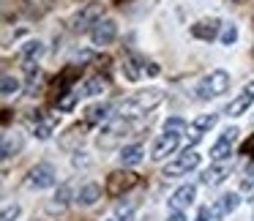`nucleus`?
Returning <instances> with one entry per match:
<instances>
[{"label": "nucleus", "mask_w": 254, "mask_h": 221, "mask_svg": "<svg viewBox=\"0 0 254 221\" xmlns=\"http://www.w3.org/2000/svg\"><path fill=\"white\" fill-rule=\"evenodd\" d=\"M161 101H164V90L159 88H148V90H139V93H134L131 99H126L121 104V115H142V112L153 110V107H159Z\"/></svg>", "instance_id": "1"}, {"label": "nucleus", "mask_w": 254, "mask_h": 221, "mask_svg": "<svg viewBox=\"0 0 254 221\" xmlns=\"http://www.w3.org/2000/svg\"><path fill=\"white\" fill-rule=\"evenodd\" d=\"M227 90H230V74L221 71V68L210 71L208 77L197 85V96H199V99H213V96H221V93H227Z\"/></svg>", "instance_id": "2"}, {"label": "nucleus", "mask_w": 254, "mask_h": 221, "mask_svg": "<svg viewBox=\"0 0 254 221\" xmlns=\"http://www.w3.org/2000/svg\"><path fill=\"white\" fill-rule=\"evenodd\" d=\"M128 131H134V123L128 120V117H118V120H112L110 126H107V131L99 137V148L101 150L115 148V145L121 142V137H126Z\"/></svg>", "instance_id": "3"}, {"label": "nucleus", "mask_w": 254, "mask_h": 221, "mask_svg": "<svg viewBox=\"0 0 254 221\" xmlns=\"http://www.w3.org/2000/svg\"><path fill=\"white\" fill-rule=\"evenodd\" d=\"M137 183H139V175H134V172H128V169L112 172V175L107 177V197H121V194L131 191Z\"/></svg>", "instance_id": "4"}, {"label": "nucleus", "mask_w": 254, "mask_h": 221, "mask_svg": "<svg viewBox=\"0 0 254 221\" xmlns=\"http://www.w3.org/2000/svg\"><path fill=\"white\" fill-rule=\"evenodd\" d=\"M79 77H82V68H79V66H66L55 77V82H52V99L58 101L63 93H66V90H71V85L77 82Z\"/></svg>", "instance_id": "5"}, {"label": "nucleus", "mask_w": 254, "mask_h": 221, "mask_svg": "<svg viewBox=\"0 0 254 221\" xmlns=\"http://www.w3.org/2000/svg\"><path fill=\"white\" fill-rule=\"evenodd\" d=\"M58 175H55V166L52 164H36L28 175V186L30 188H50L55 186Z\"/></svg>", "instance_id": "6"}, {"label": "nucleus", "mask_w": 254, "mask_h": 221, "mask_svg": "<svg viewBox=\"0 0 254 221\" xmlns=\"http://www.w3.org/2000/svg\"><path fill=\"white\" fill-rule=\"evenodd\" d=\"M101 14H104V6H101V3H88V6L74 17V30L82 33V30L93 28L96 22H101Z\"/></svg>", "instance_id": "7"}, {"label": "nucleus", "mask_w": 254, "mask_h": 221, "mask_svg": "<svg viewBox=\"0 0 254 221\" xmlns=\"http://www.w3.org/2000/svg\"><path fill=\"white\" fill-rule=\"evenodd\" d=\"M197 164H199V153H194V150H186V153H183L181 159H175L172 164H167V166H164V177L186 175V172H191Z\"/></svg>", "instance_id": "8"}, {"label": "nucleus", "mask_w": 254, "mask_h": 221, "mask_svg": "<svg viewBox=\"0 0 254 221\" xmlns=\"http://www.w3.org/2000/svg\"><path fill=\"white\" fill-rule=\"evenodd\" d=\"M118 36V25L112 22V19H101V22H96L93 28H90V39H93L96 47H107L112 44Z\"/></svg>", "instance_id": "9"}, {"label": "nucleus", "mask_w": 254, "mask_h": 221, "mask_svg": "<svg viewBox=\"0 0 254 221\" xmlns=\"http://www.w3.org/2000/svg\"><path fill=\"white\" fill-rule=\"evenodd\" d=\"M238 128H227V131H221V137H219V142L210 148V159L213 161H221V159H227V156H232V145L238 142Z\"/></svg>", "instance_id": "10"}, {"label": "nucleus", "mask_w": 254, "mask_h": 221, "mask_svg": "<svg viewBox=\"0 0 254 221\" xmlns=\"http://www.w3.org/2000/svg\"><path fill=\"white\" fill-rule=\"evenodd\" d=\"M252 101H254V82H249L246 88L238 93V99L232 101V104H227V110H224V115H230V117H238V115H243V112L252 107Z\"/></svg>", "instance_id": "11"}, {"label": "nucleus", "mask_w": 254, "mask_h": 221, "mask_svg": "<svg viewBox=\"0 0 254 221\" xmlns=\"http://www.w3.org/2000/svg\"><path fill=\"white\" fill-rule=\"evenodd\" d=\"M219 28H221V19L210 17V19H202V22L191 25V36L194 39H202V41H213L219 36Z\"/></svg>", "instance_id": "12"}, {"label": "nucleus", "mask_w": 254, "mask_h": 221, "mask_svg": "<svg viewBox=\"0 0 254 221\" xmlns=\"http://www.w3.org/2000/svg\"><path fill=\"white\" fill-rule=\"evenodd\" d=\"M230 172H232V164H230V161H224V164H216V166H210V169L202 172V183H205V186H219V183H224L227 177H230Z\"/></svg>", "instance_id": "13"}, {"label": "nucleus", "mask_w": 254, "mask_h": 221, "mask_svg": "<svg viewBox=\"0 0 254 221\" xmlns=\"http://www.w3.org/2000/svg\"><path fill=\"white\" fill-rule=\"evenodd\" d=\"M238 208V194H224V197L216 199V205L210 208V221H219L221 216L232 213Z\"/></svg>", "instance_id": "14"}, {"label": "nucleus", "mask_w": 254, "mask_h": 221, "mask_svg": "<svg viewBox=\"0 0 254 221\" xmlns=\"http://www.w3.org/2000/svg\"><path fill=\"white\" fill-rule=\"evenodd\" d=\"M30 123H33V128H36V137L47 139L52 134V128L58 126V117L55 115H41V112H36V115L30 117Z\"/></svg>", "instance_id": "15"}, {"label": "nucleus", "mask_w": 254, "mask_h": 221, "mask_svg": "<svg viewBox=\"0 0 254 221\" xmlns=\"http://www.w3.org/2000/svg\"><path fill=\"white\" fill-rule=\"evenodd\" d=\"M194 194H197V188H194L191 183L181 186V188H178V191L170 197V208H172V210H183V208H189V205L194 202Z\"/></svg>", "instance_id": "16"}, {"label": "nucleus", "mask_w": 254, "mask_h": 221, "mask_svg": "<svg viewBox=\"0 0 254 221\" xmlns=\"http://www.w3.org/2000/svg\"><path fill=\"white\" fill-rule=\"evenodd\" d=\"M175 148H178V134H164V137L153 145V159L156 161H164L167 156L175 153Z\"/></svg>", "instance_id": "17"}, {"label": "nucleus", "mask_w": 254, "mask_h": 221, "mask_svg": "<svg viewBox=\"0 0 254 221\" xmlns=\"http://www.w3.org/2000/svg\"><path fill=\"white\" fill-rule=\"evenodd\" d=\"M82 139H85V126H71L66 134L61 137V148H66V150H74V148H79L82 145Z\"/></svg>", "instance_id": "18"}, {"label": "nucleus", "mask_w": 254, "mask_h": 221, "mask_svg": "<svg viewBox=\"0 0 254 221\" xmlns=\"http://www.w3.org/2000/svg\"><path fill=\"white\" fill-rule=\"evenodd\" d=\"M142 159H145V148H142V145H128V148L121 150L123 166H134V164H139Z\"/></svg>", "instance_id": "19"}, {"label": "nucleus", "mask_w": 254, "mask_h": 221, "mask_svg": "<svg viewBox=\"0 0 254 221\" xmlns=\"http://www.w3.org/2000/svg\"><path fill=\"white\" fill-rule=\"evenodd\" d=\"M22 145H25V139H22V134H6V139H3V159H11V156H17L19 150H22Z\"/></svg>", "instance_id": "20"}, {"label": "nucleus", "mask_w": 254, "mask_h": 221, "mask_svg": "<svg viewBox=\"0 0 254 221\" xmlns=\"http://www.w3.org/2000/svg\"><path fill=\"white\" fill-rule=\"evenodd\" d=\"M110 104H93V107H88V110H85V123H90V126H93V123H101V120H107V117H110Z\"/></svg>", "instance_id": "21"}, {"label": "nucleus", "mask_w": 254, "mask_h": 221, "mask_svg": "<svg viewBox=\"0 0 254 221\" xmlns=\"http://www.w3.org/2000/svg\"><path fill=\"white\" fill-rule=\"evenodd\" d=\"M25 74H28V93H30V96H36V85H39V79H41V68H39V63H36V60L25 63Z\"/></svg>", "instance_id": "22"}, {"label": "nucleus", "mask_w": 254, "mask_h": 221, "mask_svg": "<svg viewBox=\"0 0 254 221\" xmlns=\"http://www.w3.org/2000/svg\"><path fill=\"white\" fill-rule=\"evenodd\" d=\"M99 197H101V188L96 186V183H88V186H85L82 191H79L77 202H79V205H93Z\"/></svg>", "instance_id": "23"}, {"label": "nucleus", "mask_w": 254, "mask_h": 221, "mask_svg": "<svg viewBox=\"0 0 254 221\" xmlns=\"http://www.w3.org/2000/svg\"><path fill=\"white\" fill-rule=\"evenodd\" d=\"M77 101H79V90L71 88V90H66V93L55 101V104H58V110H61V112H68V110H74V104H77Z\"/></svg>", "instance_id": "24"}, {"label": "nucleus", "mask_w": 254, "mask_h": 221, "mask_svg": "<svg viewBox=\"0 0 254 221\" xmlns=\"http://www.w3.org/2000/svg\"><path fill=\"white\" fill-rule=\"evenodd\" d=\"M41 52H44V44H41V41H30V44H25V50H22L25 63L39 60V55H41Z\"/></svg>", "instance_id": "25"}, {"label": "nucleus", "mask_w": 254, "mask_h": 221, "mask_svg": "<svg viewBox=\"0 0 254 221\" xmlns=\"http://www.w3.org/2000/svg\"><path fill=\"white\" fill-rule=\"evenodd\" d=\"M104 90H107V82H104L101 77H93L88 85H85V90H82V93H85V96H101Z\"/></svg>", "instance_id": "26"}, {"label": "nucleus", "mask_w": 254, "mask_h": 221, "mask_svg": "<svg viewBox=\"0 0 254 221\" xmlns=\"http://www.w3.org/2000/svg\"><path fill=\"white\" fill-rule=\"evenodd\" d=\"M0 88H3V96H17L19 93V79H14L11 74H6V77H3V82H0Z\"/></svg>", "instance_id": "27"}, {"label": "nucleus", "mask_w": 254, "mask_h": 221, "mask_svg": "<svg viewBox=\"0 0 254 221\" xmlns=\"http://www.w3.org/2000/svg\"><path fill=\"white\" fill-rule=\"evenodd\" d=\"M235 41H238V28H235L232 22L224 25V30H221V44H224V47H232Z\"/></svg>", "instance_id": "28"}, {"label": "nucleus", "mask_w": 254, "mask_h": 221, "mask_svg": "<svg viewBox=\"0 0 254 221\" xmlns=\"http://www.w3.org/2000/svg\"><path fill=\"white\" fill-rule=\"evenodd\" d=\"M68 197H71L68 186H61V188H58V194H55V202H52L50 208H52V210H55V208H66V205H68Z\"/></svg>", "instance_id": "29"}, {"label": "nucleus", "mask_w": 254, "mask_h": 221, "mask_svg": "<svg viewBox=\"0 0 254 221\" xmlns=\"http://www.w3.org/2000/svg\"><path fill=\"white\" fill-rule=\"evenodd\" d=\"M216 126V115H199L197 120H194V128L197 131H208V128Z\"/></svg>", "instance_id": "30"}, {"label": "nucleus", "mask_w": 254, "mask_h": 221, "mask_svg": "<svg viewBox=\"0 0 254 221\" xmlns=\"http://www.w3.org/2000/svg\"><path fill=\"white\" fill-rule=\"evenodd\" d=\"M186 128V120H181V117H170V120L164 123V134H178Z\"/></svg>", "instance_id": "31"}, {"label": "nucleus", "mask_w": 254, "mask_h": 221, "mask_svg": "<svg viewBox=\"0 0 254 221\" xmlns=\"http://www.w3.org/2000/svg\"><path fill=\"white\" fill-rule=\"evenodd\" d=\"M241 188H243V191H254V166H249V169H246V177L241 180Z\"/></svg>", "instance_id": "32"}, {"label": "nucleus", "mask_w": 254, "mask_h": 221, "mask_svg": "<svg viewBox=\"0 0 254 221\" xmlns=\"http://www.w3.org/2000/svg\"><path fill=\"white\" fill-rule=\"evenodd\" d=\"M123 68H126V77L131 79V82H137V79H139V71H137V63H134V60H126V66H123Z\"/></svg>", "instance_id": "33"}, {"label": "nucleus", "mask_w": 254, "mask_h": 221, "mask_svg": "<svg viewBox=\"0 0 254 221\" xmlns=\"http://www.w3.org/2000/svg\"><path fill=\"white\" fill-rule=\"evenodd\" d=\"M19 216V205H8L6 210H3V221H14Z\"/></svg>", "instance_id": "34"}, {"label": "nucleus", "mask_w": 254, "mask_h": 221, "mask_svg": "<svg viewBox=\"0 0 254 221\" xmlns=\"http://www.w3.org/2000/svg\"><path fill=\"white\" fill-rule=\"evenodd\" d=\"M241 153H243V156H252V159H254V134H252V137H249L246 142L241 145Z\"/></svg>", "instance_id": "35"}, {"label": "nucleus", "mask_w": 254, "mask_h": 221, "mask_svg": "<svg viewBox=\"0 0 254 221\" xmlns=\"http://www.w3.org/2000/svg\"><path fill=\"white\" fill-rule=\"evenodd\" d=\"M197 221H210V208H202L197 213Z\"/></svg>", "instance_id": "36"}, {"label": "nucleus", "mask_w": 254, "mask_h": 221, "mask_svg": "<svg viewBox=\"0 0 254 221\" xmlns=\"http://www.w3.org/2000/svg\"><path fill=\"white\" fill-rule=\"evenodd\" d=\"M167 221H186V216H183L181 210H172V216H170Z\"/></svg>", "instance_id": "37"}, {"label": "nucleus", "mask_w": 254, "mask_h": 221, "mask_svg": "<svg viewBox=\"0 0 254 221\" xmlns=\"http://www.w3.org/2000/svg\"><path fill=\"white\" fill-rule=\"evenodd\" d=\"M159 71H161V68L156 66V63H148V74H150V77H159Z\"/></svg>", "instance_id": "38"}, {"label": "nucleus", "mask_w": 254, "mask_h": 221, "mask_svg": "<svg viewBox=\"0 0 254 221\" xmlns=\"http://www.w3.org/2000/svg\"><path fill=\"white\" fill-rule=\"evenodd\" d=\"M115 3H121V6H123V3H128V0H115Z\"/></svg>", "instance_id": "39"}, {"label": "nucleus", "mask_w": 254, "mask_h": 221, "mask_svg": "<svg viewBox=\"0 0 254 221\" xmlns=\"http://www.w3.org/2000/svg\"><path fill=\"white\" fill-rule=\"evenodd\" d=\"M238 3H243V0H238Z\"/></svg>", "instance_id": "40"}]
</instances>
